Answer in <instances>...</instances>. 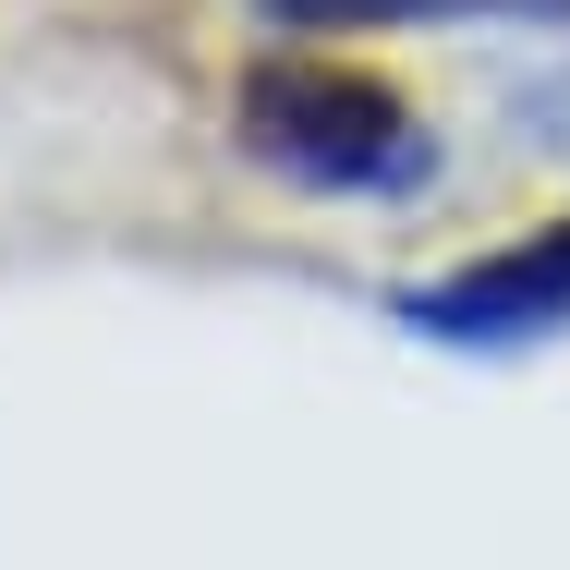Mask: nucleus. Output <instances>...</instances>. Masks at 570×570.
Returning a JSON list of instances; mask_svg holds the SVG:
<instances>
[{
  "label": "nucleus",
  "instance_id": "f03ea898",
  "mask_svg": "<svg viewBox=\"0 0 570 570\" xmlns=\"http://www.w3.org/2000/svg\"><path fill=\"white\" fill-rule=\"evenodd\" d=\"M401 328L450 352H522L570 328V230H534V243H498L450 279H413L401 292Z\"/></svg>",
  "mask_w": 570,
  "mask_h": 570
},
{
  "label": "nucleus",
  "instance_id": "f257e3e1",
  "mask_svg": "<svg viewBox=\"0 0 570 570\" xmlns=\"http://www.w3.org/2000/svg\"><path fill=\"white\" fill-rule=\"evenodd\" d=\"M243 146L279 183H316V195H389V183H425L438 170L425 121L401 110L376 73H328V61L255 73L243 86Z\"/></svg>",
  "mask_w": 570,
  "mask_h": 570
},
{
  "label": "nucleus",
  "instance_id": "7ed1b4c3",
  "mask_svg": "<svg viewBox=\"0 0 570 570\" xmlns=\"http://www.w3.org/2000/svg\"><path fill=\"white\" fill-rule=\"evenodd\" d=\"M267 24L364 37V24H570V0H255Z\"/></svg>",
  "mask_w": 570,
  "mask_h": 570
}]
</instances>
